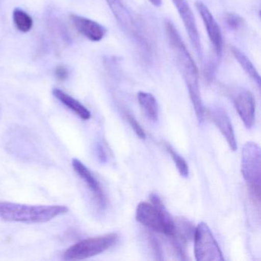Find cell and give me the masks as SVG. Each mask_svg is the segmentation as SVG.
Returning <instances> with one entry per match:
<instances>
[{
    "instance_id": "6da1fadb",
    "label": "cell",
    "mask_w": 261,
    "mask_h": 261,
    "mask_svg": "<svg viewBox=\"0 0 261 261\" xmlns=\"http://www.w3.org/2000/svg\"><path fill=\"white\" fill-rule=\"evenodd\" d=\"M166 31L169 45L175 55L177 66L189 91L197 119L201 123L204 121V110L200 93L198 68L178 31L170 21L166 22Z\"/></svg>"
},
{
    "instance_id": "7a4b0ae2",
    "label": "cell",
    "mask_w": 261,
    "mask_h": 261,
    "mask_svg": "<svg viewBox=\"0 0 261 261\" xmlns=\"http://www.w3.org/2000/svg\"><path fill=\"white\" fill-rule=\"evenodd\" d=\"M68 212L64 205H32L0 202V218L6 221L25 224L45 223Z\"/></svg>"
},
{
    "instance_id": "3957f363",
    "label": "cell",
    "mask_w": 261,
    "mask_h": 261,
    "mask_svg": "<svg viewBox=\"0 0 261 261\" xmlns=\"http://www.w3.org/2000/svg\"><path fill=\"white\" fill-rule=\"evenodd\" d=\"M151 203L140 202L136 210V219L151 230L166 236H175V222L166 210L160 197L155 193L149 195Z\"/></svg>"
},
{
    "instance_id": "277c9868",
    "label": "cell",
    "mask_w": 261,
    "mask_h": 261,
    "mask_svg": "<svg viewBox=\"0 0 261 261\" xmlns=\"http://www.w3.org/2000/svg\"><path fill=\"white\" fill-rule=\"evenodd\" d=\"M106 1L120 28L136 42L143 53L146 54L150 53L152 51V45L139 18L126 7L122 0Z\"/></svg>"
},
{
    "instance_id": "5b68a950",
    "label": "cell",
    "mask_w": 261,
    "mask_h": 261,
    "mask_svg": "<svg viewBox=\"0 0 261 261\" xmlns=\"http://www.w3.org/2000/svg\"><path fill=\"white\" fill-rule=\"evenodd\" d=\"M197 10L199 13L204 27L207 31V36L213 50L214 58L207 64L205 76L207 80L211 81L215 75L218 62L221 59L223 53V37L221 28L215 20L212 13L203 3L197 2Z\"/></svg>"
},
{
    "instance_id": "8992f818",
    "label": "cell",
    "mask_w": 261,
    "mask_h": 261,
    "mask_svg": "<svg viewBox=\"0 0 261 261\" xmlns=\"http://www.w3.org/2000/svg\"><path fill=\"white\" fill-rule=\"evenodd\" d=\"M118 235L109 233L103 236L83 240L70 247L64 253L65 260H79L100 254L115 245Z\"/></svg>"
},
{
    "instance_id": "52a82bcc",
    "label": "cell",
    "mask_w": 261,
    "mask_h": 261,
    "mask_svg": "<svg viewBox=\"0 0 261 261\" xmlns=\"http://www.w3.org/2000/svg\"><path fill=\"white\" fill-rule=\"evenodd\" d=\"M194 250L198 261H223L222 252L210 227L204 222L198 224L194 233Z\"/></svg>"
},
{
    "instance_id": "ba28073f",
    "label": "cell",
    "mask_w": 261,
    "mask_h": 261,
    "mask_svg": "<svg viewBox=\"0 0 261 261\" xmlns=\"http://www.w3.org/2000/svg\"><path fill=\"white\" fill-rule=\"evenodd\" d=\"M241 173L248 189H260L261 151L254 142H247L243 147Z\"/></svg>"
},
{
    "instance_id": "9c48e42d",
    "label": "cell",
    "mask_w": 261,
    "mask_h": 261,
    "mask_svg": "<svg viewBox=\"0 0 261 261\" xmlns=\"http://www.w3.org/2000/svg\"><path fill=\"white\" fill-rule=\"evenodd\" d=\"M172 1L182 20L192 48L195 49L199 60H202L203 51L196 22L187 0H172Z\"/></svg>"
},
{
    "instance_id": "30bf717a",
    "label": "cell",
    "mask_w": 261,
    "mask_h": 261,
    "mask_svg": "<svg viewBox=\"0 0 261 261\" xmlns=\"http://www.w3.org/2000/svg\"><path fill=\"white\" fill-rule=\"evenodd\" d=\"M233 105L238 115L247 129H251L255 122V100L247 90H241L233 97Z\"/></svg>"
},
{
    "instance_id": "8fae6325",
    "label": "cell",
    "mask_w": 261,
    "mask_h": 261,
    "mask_svg": "<svg viewBox=\"0 0 261 261\" xmlns=\"http://www.w3.org/2000/svg\"><path fill=\"white\" fill-rule=\"evenodd\" d=\"M70 19L77 31L92 42L102 40L106 35V29L95 21L74 14Z\"/></svg>"
},
{
    "instance_id": "7c38bea8",
    "label": "cell",
    "mask_w": 261,
    "mask_h": 261,
    "mask_svg": "<svg viewBox=\"0 0 261 261\" xmlns=\"http://www.w3.org/2000/svg\"><path fill=\"white\" fill-rule=\"evenodd\" d=\"M72 166L77 175L86 183L88 189L92 192L94 198L98 203L99 205L101 207H105L106 205L105 193H103L100 183L93 175L92 172L85 164H83L80 160H77V159H74L72 160Z\"/></svg>"
},
{
    "instance_id": "4fadbf2b",
    "label": "cell",
    "mask_w": 261,
    "mask_h": 261,
    "mask_svg": "<svg viewBox=\"0 0 261 261\" xmlns=\"http://www.w3.org/2000/svg\"><path fill=\"white\" fill-rule=\"evenodd\" d=\"M209 115L212 117V121L220 129L225 140H227L229 146L233 151L237 149V142L235 138L234 131L232 126L230 117L225 111L221 108H213L209 111Z\"/></svg>"
},
{
    "instance_id": "5bb4252c",
    "label": "cell",
    "mask_w": 261,
    "mask_h": 261,
    "mask_svg": "<svg viewBox=\"0 0 261 261\" xmlns=\"http://www.w3.org/2000/svg\"><path fill=\"white\" fill-rule=\"evenodd\" d=\"M53 94L56 98L62 102L67 108L74 111L82 120H88L91 118V114L89 110L65 91L55 88L53 89Z\"/></svg>"
},
{
    "instance_id": "9a60e30c",
    "label": "cell",
    "mask_w": 261,
    "mask_h": 261,
    "mask_svg": "<svg viewBox=\"0 0 261 261\" xmlns=\"http://www.w3.org/2000/svg\"><path fill=\"white\" fill-rule=\"evenodd\" d=\"M139 103L149 120L156 121L159 117V106L156 99L152 94L140 91L137 95Z\"/></svg>"
},
{
    "instance_id": "2e32d148",
    "label": "cell",
    "mask_w": 261,
    "mask_h": 261,
    "mask_svg": "<svg viewBox=\"0 0 261 261\" xmlns=\"http://www.w3.org/2000/svg\"><path fill=\"white\" fill-rule=\"evenodd\" d=\"M231 53L241 68L247 73V75L257 85L258 88H260V77L259 73L257 72L252 62L249 60L248 58L241 50L235 47H232Z\"/></svg>"
},
{
    "instance_id": "e0dca14e",
    "label": "cell",
    "mask_w": 261,
    "mask_h": 261,
    "mask_svg": "<svg viewBox=\"0 0 261 261\" xmlns=\"http://www.w3.org/2000/svg\"><path fill=\"white\" fill-rule=\"evenodd\" d=\"M13 22L19 31L29 33L33 29V21L31 16L21 9H15L13 13Z\"/></svg>"
},
{
    "instance_id": "ac0fdd59",
    "label": "cell",
    "mask_w": 261,
    "mask_h": 261,
    "mask_svg": "<svg viewBox=\"0 0 261 261\" xmlns=\"http://www.w3.org/2000/svg\"><path fill=\"white\" fill-rule=\"evenodd\" d=\"M166 150L170 154L172 160H173L174 163H175V166H176L177 169H178L180 175L182 177H185V178H187L189 175V169L186 160H185L170 145L166 144Z\"/></svg>"
},
{
    "instance_id": "d6986e66",
    "label": "cell",
    "mask_w": 261,
    "mask_h": 261,
    "mask_svg": "<svg viewBox=\"0 0 261 261\" xmlns=\"http://www.w3.org/2000/svg\"><path fill=\"white\" fill-rule=\"evenodd\" d=\"M225 23L230 30H238L242 27L243 19L238 15L229 13L225 16Z\"/></svg>"
},
{
    "instance_id": "ffe728a7",
    "label": "cell",
    "mask_w": 261,
    "mask_h": 261,
    "mask_svg": "<svg viewBox=\"0 0 261 261\" xmlns=\"http://www.w3.org/2000/svg\"><path fill=\"white\" fill-rule=\"evenodd\" d=\"M126 118L127 120L128 123L130 125L132 129H134L135 134L140 137V139L143 140L146 138V134H145L144 130H143L142 126H140V123L137 121L134 116L131 115L130 114L126 113Z\"/></svg>"
},
{
    "instance_id": "44dd1931",
    "label": "cell",
    "mask_w": 261,
    "mask_h": 261,
    "mask_svg": "<svg viewBox=\"0 0 261 261\" xmlns=\"http://www.w3.org/2000/svg\"><path fill=\"white\" fill-rule=\"evenodd\" d=\"M149 243L152 246V250H153L155 256H156V259H163V249H162L161 244L159 242L158 240L153 236V235H149Z\"/></svg>"
},
{
    "instance_id": "7402d4cb",
    "label": "cell",
    "mask_w": 261,
    "mask_h": 261,
    "mask_svg": "<svg viewBox=\"0 0 261 261\" xmlns=\"http://www.w3.org/2000/svg\"><path fill=\"white\" fill-rule=\"evenodd\" d=\"M55 74L59 81H65L68 79V75H69V71H68L66 67L64 66V65H59L55 69Z\"/></svg>"
},
{
    "instance_id": "603a6c76",
    "label": "cell",
    "mask_w": 261,
    "mask_h": 261,
    "mask_svg": "<svg viewBox=\"0 0 261 261\" xmlns=\"http://www.w3.org/2000/svg\"><path fill=\"white\" fill-rule=\"evenodd\" d=\"M149 2L156 7H160L162 5V0H149Z\"/></svg>"
},
{
    "instance_id": "cb8c5ba5",
    "label": "cell",
    "mask_w": 261,
    "mask_h": 261,
    "mask_svg": "<svg viewBox=\"0 0 261 261\" xmlns=\"http://www.w3.org/2000/svg\"><path fill=\"white\" fill-rule=\"evenodd\" d=\"M0 117H1V106H0Z\"/></svg>"
}]
</instances>
